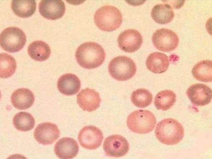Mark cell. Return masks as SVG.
<instances>
[{"label":"cell","instance_id":"obj_1","mask_svg":"<svg viewBox=\"0 0 212 159\" xmlns=\"http://www.w3.org/2000/svg\"><path fill=\"white\" fill-rule=\"evenodd\" d=\"M105 51L101 46L91 42L81 44L77 48L75 54L76 61L79 65L88 69L101 66L105 61Z\"/></svg>","mask_w":212,"mask_h":159},{"label":"cell","instance_id":"obj_2","mask_svg":"<svg viewBox=\"0 0 212 159\" xmlns=\"http://www.w3.org/2000/svg\"><path fill=\"white\" fill-rule=\"evenodd\" d=\"M155 135L161 143L174 145L179 143L184 135L183 126L178 121L169 118L164 119L157 124Z\"/></svg>","mask_w":212,"mask_h":159},{"label":"cell","instance_id":"obj_3","mask_svg":"<svg viewBox=\"0 0 212 159\" xmlns=\"http://www.w3.org/2000/svg\"><path fill=\"white\" fill-rule=\"evenodd\" d=\"M94 20L96 25L100 29L111 32L120 26L123 17L120 11L115 7L105 5L97 10Z\"/></svg>","mask_w":212,"mask_h":159},{"label":"cell","instance_id":"obj_4","mask_svg":"<svg viewBox=\"0 0 212 159\" xmlns=\"http://www.w3.org/2000/svg\"><path fill=\"white\" fill-rule=\"evenodd\" d=\"M126 122L128 128L132 132L144 134L153 130L156 120L154 115L150 111L140 109L130 114Z\"/></svg>","mask_w":212,"mask_h":159},{"label":"cell","instance_id":"obj_5","mask_svg":"<svg viewBox=\"0 0 212 159\" xmlns=\"http://www.w3.org/2000/svg\"><path fill=\"white\" fill-rule=\"evenodd\" d=\"M108 72L111 76L119 81H125L133 77L136 73V66L129 57L121 56L115 57L109 63Z\"/></svg>","mask_w":212,"mask_h":159},{"label":"cell","instance_id":"obj_6","mask_svg":"<svg viewBox=\"0 0 212 159\" xmlns=\"http://www.w3.org/2000/svg\"><path fill=\"white\" fill-rule=\"evenodd\" d=\"M26 42V36L19 28L10 27L5 29L0 34V43L4 50L10 53L21 50Z\"/></svg>","mask_w":212,"mask_h":159},{"label":"cell","instance_id":"obj_7","mask_svg":"<svg viewBox=\"0 0 212 159\" xmlns=\"http://www.w3.org/2000/svg\"><path fill=\"white\" fill-rule=\"evenodd\" d=\"M153 43L158 50L165 52L172 51L178 46L179 38L172 30L165 28L157 30L152 36Z\"/></svg>","mask_w":212,"mask_h":159},{"label":"cell","instance_id":"obj_8","mask_svg":"<svg viewBox=\"0 0 212 159\" xmlns=\"http://www.w3.org/2000/svg\"><path fill=\"white\" fill-rule=\"evenodd\" d=\"M103 136L101 130L98 127L89 125L84 127L80 131L78 139L80 145L89 150H95L101 145Z\"/></svg>","mask_w":212,"mask_h":159},{"label":"cell","instance_id":"obj_9","mask_svg":"<svg viewBox=\"0 0 212 159\" xmlns=\"http://www.w3.org/2000/svg\"><path fill=\"white\" fill-rule=\"evenodd\" d=\"M103 149L108 156L120 157L126 155L129 149V143L123 136L113 135L106 138L103 144Z\"/></svg>","mask_w":212,"mask_h":159},{"label":"cell","instance_id":"obj_10","mask_svg":"<svg viewBox=\"0 0 212 159\" xmlns=\"http://www.w3.org/2000/svg\"><path fill=\"white\" fill-rule=\"evenodd\" d=\"M117 41L119 47L126 52L132 53L138 50L142 45L143 38L138 31L126 30L119 35Z\"/></svg>","mask_w":212,"mask_h":159},{"label":"cell","instance_id":"obj_11","mask_svg":"<svg viewBox=\"0 0 212 159\" xmlns=\"http://www.w3.org/2000/svg\"><path fill=\"white\" fill-rule=\"evenodd\" d=\"M35 139L43 145L51 144L60 136V131L57 126L51 122H44L38 125L34 132Z\"/></svg>","mask_w":212,"mask_h":159},{"label":"cell","instance_id":"obj_12","mask_svg":"<svg viewBox=\"0 0 212 159\" xmlns=\"http://www.w3.org/2000/svg\"><path fill=\"white\" fill-rule=\"evenodd\" d=\"M186 93L192 103L197 106H202L209 104L212 99L211 89L203 84L192 85L187 89Z\"/></svg>","mask_w":212,"mask_h":159},{"label":"cell","instance_id":"obj_13","mask_svg":"<svg viewBox=\"0 0 212 159\" xmlns=\"http://www.w3.org/2000/svg\"><path fill=\"white\" fill-rule=\"evenodd\" d=\"M65 10V3L62 0H42L39 4V11L41 15L49 20L61 18Z\"/></svg>","mask_w":212,"mask_h":159},{"label":"cell","instance_id":"obj_14","mask_svg":"<svg viewBox=\"0 0 212 159\" xmlns=\"http://www.w3.org/2000/svg\"><path fill=\"white\" fill-rule=\"evenodd\" d=\"M77 98L79 107L84 111L90 112L99 107L101 100L98 92L88 88L82 90L77 95Z\"/></svg>","mask_w":212,"mask_h":159},{"label":"cell","instance_id":"obj_15","mask_svg":"<svg viewBox=\"0 0 212 159\" xmlns=\"http://www.w3.org/2000/svg\"><path fill=\"white\" fill-rule=\"evenodd\" d=\"M79 151L77 142L70 137H65L59 140L55 144L54 151L61 159H71L75 157Z\"/></svg>","mask_w":212,"mask_h":159},{"label":"cell","instance_id":"obj_16","mask_svg":"<svg viewBox=\"0 0 212 159\" xmlns=\"http://www.w3.org/2000/svg\"><path fill=\"white\" fill-rule=\"evenodd\" d=\"M81 82L75 75L67 73L61 76L57 82L59 92L66 96H72L77 93L81 87Z\"/></svg>","mask_w":212,"mask_h":159},{"label":"cell","instance_id":"obj_17","mask_svg":"<svg viewBox=\"0 0 212 159\" xmlns=\"http://www.w3.org/2000/svg\"><path fill=\"white\" fill-rule=\"evenodd\" d=\"M34 100L33 93L25 88L16 90L12 93L11 97L13 106L20 110H25L31 107L33 104Z\"/></svg>","mask_w":212,"mask_h":159},{"label":"cell","instance_id":"obj_18","mask_svg":"<svg viewBox=\"0 0 212 159\" xmlns=\"http://www.w3.org/2000/svg\"><path fill=\"white\" fill-rule=\"evenodd\" d=\"M169 65L168 57L160 52H153L147 57L146 61L147 68L155 73H161L165 72Z\"/></svg>","mask_w":212,"mask_h":159},{"label":"cell","instance_id":"obj_19","mask_svg":"<svg viewBox=\"0 0 212 159\" xmlns=\"http://www.w3.org/2000/svg\"><path fill=\"white\" fill-rule=\"evenodd\" d=\"M28 53L34 60L42 61L48 59L51 54L49 45L45 42L36 40L32 42L28 46Z\"/></svg>","mask_w":212,"mask_h":159},{"label":"cell","instance_id":"obj_20","mask_svg":"<svg viewBox=\"0 0 212 159\" xmlns=\"http://www.w3.org/2000/svg\"><path fill=\"white\" fill-rule=\"evenodd\" d=\"M151 17L157 23L165 24L170 22L174 16L173 10L170 5L167 3L158 4L153 8Z\"/></svg>","mask_w":212,"mask_h":159},{"label":"cell","instance_id":"obj_21","mask_svg":"<svg viewBox=\"0 0 212 159\" xmlns=\"http://www.w3.org/2000/svg\"><path fill=\"white\" fill-rule=\"evenodd\" d=\"M36 4L35 0H12L11 8L18 17L25 18L30 17L35 12Z\"/></svg>","mask_w":212,"mask_h":159},{"label":"cell","instance_id":"obj_22","mask_svg":"<svg viewBox=\"0 0 212 159\" xmlns=\"http://www.w3.org/2000/svg\"><path fill=\"white\" fill-rule=\"evenodd\" d=\"M212 61L203 60L198 62L193 68L192 73L197 80L204 82L212 81Z\"/></svg>","mask_w":212,"mask_h":159},{"label":"cell","instance_id":"obj_23","mask_svg":"<svg viewBox=\"0 0 212 159\" xmlns=\"http://www.w3.org/2000/svg\"><path fill=\"white\" fill-rule=\"evenodd\" d=\"M175 93L170 90H165L158 92L155 98L154 104L158 110L166 111L172 107L176 100Z\"/></svg>","mask_w":212,"mask_h":159},{"label":"cell","instance_id":"obj_24","mask_svg":"<svg viewBox=\"0 0 212 159\" xmlns=\"http://www.w3.org/2000/svg\"><path fill=\"white\" fill-rule=\"evenodd\" d=\"M13 122L17 129L22 131L31 130L35 124L34 118L31 114L24 112H21L15 114L13 117Z\"/></svg>","mask_w":212,"mask_h":159},{"label":"cell","instance_id":"obj_25","mask_svg":"<svg viewBox=\"0 0 212 159\" xmlns=\"http://www.w3.org/2000/svg\"><path fill=\"white\" fill-rule=\"evenodd\" d=\"M0 58L1 77L6 78L11 76L15 73L17 67L15 59L6 53H1Z\"/></svg>","mask_w":212,"mask_h":159},{"label":"cell","instance_id":"obj_26","mask_svg":"<svg viewBox=\"0 0 212 159\" xmlns=\"http://www.w3.org/2000/svg\"><path fill=\"white\" fill-rule=\"evenodd\" d=\"M131 100L136 106L145 108L150 105L153 100V96L149 90L140 88L133 91L131 95Z\"/></svg>","mask_w":212,"mask_h":159}]
</instances>
